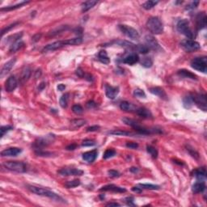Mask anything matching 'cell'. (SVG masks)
I'll return each instance as SVG.
<instances>
[{"mask_svg":"<svg viewBox=\"0 0 207 207\" xmlns=\"http://www.w3.org/2000/svg\"><path fill=\"white\" fill-rule=\"evenodd\" d=\"M126 146L128 148H130V149H136L138 147V144L136 143H126Z\"/></svg>","mask_w":207,"mask_h":207,"instance_id":"cell-51","label":"cell"},{"mask_svg":"<svg viewBox=\"0 0 207 207\" xmlns=\"http://www.w3.org/2000/svg\"><path fill=\"white\" fill-rule=\"evenodd\" d=\"M206 15L205 12L198 13L196 17V25L198 29H202L206 26Z\"/></svg>","mask_w":207,"mask_h":207,"instance_id":"cell-14","label":"cell"},{"mask_svg":"<svg viewBox=\"0 0 207 207\" xmlns=\"http://www.w3.org/2000/svg\"><path fill=\"white\" fill-rule=\"evenodd\" d=\"M199 4V2L198 1H195V2H192V3L189 4L188 6L186 7V10H193L196 8L198 5Z\"/></svg>","mask_w":207,"mask_h":207,"instance_id":"cell-50","label":"cell"},{"mask_svg":"<svg viewBox=\"0 0 207 207\" xmlns=\"http://www.w3.org/2000/svg\"><path fill=\"white\" fill-rule=\"evenodd\" d=\"M122 122H124L125 124H126V125L131 126L132 128H134L135 130L138 131L141 134H151V133H160L161 132L160 130H156V129L151 130V129L145 128V127L142 126L138 122H135L134 120H132V119L123 118L122 119Z\"/></svg>","mask_w":207,"mask_h":207,"instance_id":"cell-2","label":"cell"},{"mask_svg":"<svg viewBox=\"0 0 207 207\" xmlns=\"http://www.w3.org/2000/svg\"><path fill=\"white\" fill-rule=\"evenodd\" d=\"M159 3V1H146L143 4V7L146 10H150L156 6Z\"/></svg>","mask_w":207,"mask_h":207,"instance_id":"cell-34","label":"cell"},{"mask_svg":"<svg viewBox=\"0 0 207 207\" xmlns=\"http://www.w3.org/2000/svg\"><path fill=\"white\" fill-rule=\"evenodd\" d=\"M24 45H25V43L20 40V41H16V42H14L13 44H12V46H11V47H10V49H9V51L11 52V53H15V52L18 51L20 49H21L22 47L24 46Z\"/></svg>","mask_w":207,"mask_h":207,"instance_id":"cell-30","label":"cell"},{"mask_svg":"<svg viewBox=\"0 0 207 207\" xmlns=\"http://www.w3.org/2000/svg\"><path fill=\"white\" fill-rule=\"evenodd\" d=\"M177 28L179 33L185 35L189 39L192 40L194 38V33L193 32L191 28L189 27V23L187 20H180V21L177 23Z\"/></svg>","mask_w":207,"mask_h":207,"instance_id":"cell-5","label":"cell"},{"mask_svg":"<svg viewBox=\"0 0 207 207\" xmlns=\"http://www.w3.org/2000/svg\"><path fill=\"white\" fill-rule=\"evenodd\" d=\"M149 50L150 49L144 45H137V47H136V51L140 53V54H143L148 53Z\"/></svg>","mask_w":207,"mask_h":207,"instance_id":"cell-43","label":"cell"},{"mask_svg":"<svg viewBox=\"0 0 207 207\" xmlns=\"http://www.w3.org/2000/svg\"><path fill=\"white\" fill-rule=\"evenodd\" d=\"M130 172H134V173H136V172H138V168H131L130 169Z\"/></svg>","mask_w":207,"mask_h":207,"instance_id":"cell-63","label":"cell"},{"mask_svg":"<svg viewBox=\"0 0 207 207\" xmlns=\"http://www.w3.org/2000/svg\"><path fill=\"white\" fill-rule=\"evenodd\" d=\"M97 154L98 152L96 150L88 151V152H85L83 155V159L88 163H93L96 160V157H97Z\"/></svg>","mask_w":207,"mask_h":207,"instance_id":"cell-18","label":"cell"},{"mask_svg":"<svg viewBox=\"0 0 207 207\" xmlns=\"http://www.w3.org/2000/svg\"><path fill=\"white\" fill-rule=\"evenodd\" d=\"M138 61H139V57L136 53H132L123 59V62L128 65H134L137 63Z\"/></svg>","mask_w":207,"mask_h":207,"instance_id":"cell-19","label":"cell"},{"mask_svg":"<svg viewBox=\"0 0 207 207\" xmlns=\"http://www.w3.org/2000/svg\"><path fill=\"white\" fill-rule=\"evenodd\" d=\"M120 108L123 111H131L133 109V105L127 101H123L120 104Z\"/></svg>","mask_w":207,"mask_h":207,"instance_id":"cell-39","label":"cell"},{"mask_svg":"<svg viewBox=\"0 0 207 207\" xmlns=\"http://www.w3.org/2000/svg\"><path fill=\"white\" fill-rule=\"evenodd\" d=\"M107 206H120V204L117 203V202H110L109 204L106 205Z\"/></svg>","mask_w":207,"mask_h":207,"instance_id":"cell-61","label":"cell"},{"mask_svg":"<svg viewBox=\"0 0 207 207\" xmlns=\"http://www.w3.org/2000/svg\"><path fill=\"white\" fill-rule=\"evenodd\" d=\"M205 189H206V185L204 181H199L193 185L192 190L194 193H199L203 192Z\"/></svg>","mask_w":207,"mask_h":207,"instance_id":"cell-25","label":"cell"},{"mask_svg":"<svg viewBox=\"0 0 207 207\" xmlns=\"http://www.w3.org/2000/svg\"><path fill=\"white\" fill-rule=\"evenodd\" d=\"M18 25V22H16V23H14V24H12V25H9V26H7V28H5L4 29H3L2 30V33H1V35H2V37H3L4 34L6 33H7V32H9L12 28H13L15 27V25Z\"/></svg>","mask_w":207,"mask_h":207,"instance_id":"cell-48","label":"cell"},{"mask_svg":"<svg viewBox=\"0 0 207 207\" xmlns=\"http://www.w3.org/2000/svg\"><path fill=\"white\" fill-rule=\"evenodd\" d=\"M146 151H147V152L149 153L150 155L152 156L153 158L156 159L158 157V151H157V149H156L155 147H154V146H147Z\"/></svg>","mask_w":207,"mask_h":207,"instance_id":"cell-38","label":"cell"},{"mask_svg":"<svg viewBox=\"0 0 207 207\" xmlns=\"http://www.w3.org/2000/svg\"><path fill=\"white\" fill-rule=\"evenodd\" d=\"M28 190H30L31 192L35 194L40 195V196H45V197H48L52 199H55V200H62L61 197H59L58 194H56L55 193L52 192L49 189H44V188H41V187H37V186L34 185H28Z\"/></svg>","mask_w":207,"mask_h":207,"instance_id":"cell-4","label":"cell"},{"mask_svg":"<svg viewBox=\"0 0 207 207\" xmlns=\"http://www.w3.org/2000/svg\"><path fill=\"white\" fill-rule=\"evenodd\" d=\"M187 151H189V154L192 155L193 158H195V159L199 158V155H198V153L197 152V151H195L193 148H192L191 146H187Z\"/></svg>","mask_w":207,"mask_h":207,"instance_id":"cell-47","label":"cell"},{"mask_svg":"<svg viewBox=\"0 0 207 207\" xmlns=\"http://www.w3.org/2000/svg\"><path fill=\"white\" fill-rule=\"evenodd\" d=\"M17 79H15V76H10L7 80L6 81V83H5V90H6L7 92H12L17 87Z\"/></svg>","mask_w":207,"mask_h":207,"instance_id":"cell-13","label":"cell"},{"mask_svg":"<svg viewBox=\"0 0 207 207\" xmlns=\"http://www.w3.org/2000/svg\"><path fill=\"white\" fill-rule=\"evenodd\" d=\"M191 67L195 70L201 71L202 73H206L207 71V59L206 57L195 58L191 61Z\"/></svg>","mask_w":207,"mask_h":207,"instance_id":"cell-7","label":"cell"},{"mask_svg":"<svg viewBox=\"0 0 207 207\" xmlns=\"http://www.w3.org/2000/svg\"><path fill=\"white\" fill-rule=\"evenodd\" d=\"M31 74H32V71H31L30 68L28 67H26L25 68L23 71H22L21 75H20V83H25L29 79L31 76Z\"/></svg>","mask_w":207,"mask_h":207,"instance_id":"cell-23","label":"cell"},{"mask_svg":"<svg viewBox=\"0 0 207 207\" xmlns=\"http://www.w3.org/2000/svg\"><path fill=\"white\" fill-rule=\"evenodd\" d=\"M100 191H112V192L114 193H125L126 192V189L114 185H108L102 187L100 189Z\"/></svg>","mask_w":207,"mask_h":207,"instance_id":"cell-20","label":"cell"},{"mask_svg":"<svg viewBox=\"0 0 207 207\" xmlns=\"http://www.w3.org/2000/svg\"><path fill=\"white\" fill-rule=\"evenodd\" d=\"M105 93H106V96L109 99L113 100L118 95L119 88L118 87H112V86L109 85H105Z\"/></svg>","mask_w":207,"mask_h":207,"instance_id":"cell-15","label":"cell"},{"mask_svg":"<svg viewBox=\"0 0 207 207\" xmlns=\"http://www.w3.org/2000/svg\"><path fill=\"white\" fill-rule=\"evenodd\" d=\"M109 174L111 177H118L120 176V173H119L117 171L115 170H109Z\"/></svg>","mask_w":207,"mask_h":207,"instance_id":"cell-52","label":"cell"},{"mask_svg":"<svg viewBox=\"0 0 207 207\" xmlns=\"http://www.w3.org/2000/svg\"><path fill=\"white\" fill-rule=\"evenodd\" d=\"M87 106L88 108H93V107L96 106V104L93 102V101H89L88 103L87 104Z\"/></svg>","mask_w":207,"mask_h":207,"instance_id":"cell-59","label":"cell"},{"mask_svg":"<svg viewBox=\"0 0 207 207\" xmlns=\"http://www.w3.org/2000/svg\"><path fill=\"white\" fill-rule=\"evenodd\" d=\"M76 75L79 77H83V75H84V72L83 71L81 68H78V69L76 70Z\"/></svg>","mask_w":207,"mask_h":207,"instance_id":"cell-54","label":"cell"},{"mask_svg":"<svg viewBox=\"0 0 207 207\" xmlns=\"http://www.w3.org/2000/svg\"><path fill=\"white\" fill-rule=\"evenodd\" d=\"M116 155V151L113 149H108L105 151V152L104 154L103 158L104 159H108L112 158L114 155Z\"/></svg>","mask_w":207,"mask_h":207,"instance_id":"cell-41","label":"cell"},{"mask_svg":"<svg viewBox=\"0 0 207 207\" xmlns=\"http://www.w3.org/2000/svg\"><path fill=\"white\" fill-rule=\"evenodd\" d=\"M97 1L96 0H89V1H86L82 4V12H86L88 10L92 8L93 7L97 4Z\"/></svg>","mask_w":207,"mask_h":207,"instance_id":"cell-26","label":"cell"},{"mask_svg":"<svg viewBox=\"0 0 207 207\" xmlns=\"http://www.w3.org/2000/svg\"><path fill=\"white\" fill-rule=\"evenodd\" d=\"M86 123H87V122H86L84 119L78 118V119H74V120H72V121L70 122V125H71V126H72V128L78 129V128H80V127H82V126H83V125H85Z\"/></svg>","mask_w":207,"mask_h":207,"instance_id":"cell-27","label":"cell"},{"mask_svg":"<svg viewBox=\"0 0 207 207\" xmlns=\"http://www.w3.org/2000/svg\"><path fill=\"white\" fill-rule=\"evenodd\" d=\"M58 173L62 176H81L83 172L75 168H62L58 171Z\"/></svg>","mask_w":207,"mask_h":207,"instance_id":"cell-12","label":"cell"},{"mask_svg":"<svg viewBox=\"0 0 207 207\" xmlns=\"http://www.w3.org/2000/svg\"><path fill=\"white\" fill-rule=\"evenodd\" d=\"M180 46L183 48V49L185 50L186 52L196 51L201 48V46L199 43L190 39L184 40L182 42L180 43Z\"/></svg>","mask_w":207,"mask_h":207,"instance_id":"cell-10","label":"cell"},{"mask_svg":"<svg viewBox=\"0 0 207 207\" xmlns=\"http://www.w3.org/2000/svg\"><path fill=\"white\" fill-rule=\"evenodd\" d=\"M132 191L134 193H142V189L138 188V187H133L132 188Z\"/></svg>","mask_w":207,"mask_h":207,"instance_id":"cell-56","label":"cell"},{"mask_svg":"<svg viewBox=\"0 0 207 207\" xmlns=\"http://www.w3.org/2000/svg\"><path fill=\"white\" fill-rule=\"evenodd\" d=\"M192 98L193 102L197 106L201 109L203 111H206L207 109V102H206V96L205 94H200V93H194L190 96Z\"/></svg>","mask_w":207,"mask_h":207,"instance_id":"cell-8","label":"cell"},{"mask_svg":"<svg viewBox=\"0 0 207 207\" xmlns=\"http://www.w3.org/2000/svg\"><path fill=\"white\" fill-rule=\"evenodd\" d=\"M76 144H70V145H69V146L67 147V150H68V151H73V150H75V148H76Z\"/></svg>","mask_w":207,"mask_h":207,"instance_id":"cell-57","label":"cell"},{"mask_svg":"<svg viewBox=\"0 0 207 207\" xmlns=\"http://www.w3.org/2000/svg\"><path fill=\"white\" fill-rule=\"evenodd\" d=\"M66 89V86L64 84H58V91H64Z\"/></svg>","mask_w":207,"mask_h":207,"instance_id":"cell-60","label":"cell"},{"mask_svg":"<svg viewBox=\"0 0 207 207\" xmlns=\"http://www.w3.org/2000/svg\"><path fill=\"white\" fill-rule=\"evenodd\" d=\"M15 62H16V59H15V58H13V59H12V60H10L9 62H7V63H5L4 66L3 67V68H2V70H1L0 76L3 78V76H5V75H6L7 74L9 73L10 70H12V67H14Z\"/></svg>","mask_w":207,"mask_h":207,"instance_id":"cell-17","label":"cell"},{"mask_svg":"<svg viewBox=\"0 0 207 207\" xmlns=\"http://www.w3.org/2000/svg\"><path fill=\"white\" fill-rule=\"evenodd\" d=\"M193 175L199 181H203L206 178V171L205 168H200L193 171Z\"/></svg>","mask_w":207,"mask_h":207,"instance_id":"cell-22","label":"cell"},{"mask_svg":"<svg viewBox=\"0 0 207 207\" xmlns=\"http://www.w3.org/2000/svg\"><path fill=\"white\" fill-rule=\"evenodd\" d=\"M134 96H136V97H138V98H145L146 97V94H145L144 91H143V90H142V89H139V88H137V89H135V90H134Z\"/></svg>","mask_w":207,"mask_h":207,"instance_id":"cell-44","label":"cell"},{"mask_svg":"<svg viewBox=\"0 0 207 207\" xmlns=\"http://www.w3.org/2000/svg\"><path fill=\"white\" fill-rule=\"evenodd\" d=\"M72 111H73L74 113H75V114L79 115V114L83 113V107L81 106V105H79V104H75V105H74V106L72 107Z\"/></svg>","mask_w":207,"mask_h":207,"instance_id":"cell-45","label":"cell"},{"mask_svg":"<svg viewBox=\"0 0 207 207\" xmlns=\"http://www.w3.org/2000/svg\"><path fill=\"white\" fill-rule=\"evenodd\" d=\"M100 129L99 125H93V126H90L88 128H87V131L88 132H93V131H97Z\"/></svg>","mask_w":207,"mask_h":207,"instance_id":"cell-53","label":"cell"},{"mask_svg":"<svg viewBox=\"0 0 207 207\" xmlns=\"http://www.w3.org/2000/svg\"><path fill=\"white\" fill-rule=\"evenodd\" d=\"M22 36H23V33H20L14 34V35H12V36H11V37H8L7 40V42H12L13 44L14 42H16V41H20V39L21 38Z\"/></svg>","mask_w":207,"mask_h":207,"instance_id":"cell-37","label":"cell"},{"mask_svg":"<svg viewBox=\"0 0 207 207\" xmlns=\"http://www.w3.org/2000/svg\"><path fill=\"white\" fill-rule=\"evenodd\" d=\"M29 2H22V3H19V4H16V5H14V6H9L6 7H3L1 8V12H8V11H12V10L17 9V8H20L22 6H24L25 4H27Z\"/></svg>","mask_w":207,"mask_h":207,"instance_id":"cell-32","label":"cell"},{"mask_svg":"<svg viewBox=\"0 0 207 207\" xmlns=\"http://www.w3.org/2000/svg\"><path fill=\"white\" fill-rule=\"evenodd\" d=\"M152 59L151 58H149V57H144V58H143V59H142V61H141V65H142L143 67H146V68H149V67H151L152 66Z\"/></svg>","mask_w":207,"mask_h":207,"instance_id":"cell-33","label":"cell"},{"mask_svg":"<svg viewBox=\"0 0 207 207\" xmlns=\"http://www.w3.org/2000/svg\"><path fill=\"white\" fill-rule=\"evenodd\" d=\"M150 91H151V93L161 98V99H164V100L167 99V94H166L164 90L161 88H158V87L151 88H150Z\"/></svg>","mask_w":207,"mask_h":207,"instance_id":"cell-21","label":"cell"},{"mask_svg":"<svg viewBox=\"0 0 207 207\" xmlns=\"http://www.w3.org/2000/svg\"><path fill=\"white\" fill-rule=\"evenodd\" d=\"M136 113L138 116L142 117L143 118H151L152 114L150 112L149 110L146 109L145 108H139L136 110Z\"/></svg>","mask_w":207,"mask_h":207,"instance_id":"cell-24","label":"cell"},{"mask_svg":"<svg viewBox=\"0 0 207 207\" xmlns=\"http://www.w3.org/2000/svg\"><path fill=\"white\" fill-rule=\"evenodd\" d=\"M68 100H69V94L68 93H66L62 96L60 101H59L62 108H63V109L67 108V104H68Z\"/></svg>","mask_w":207,"mask_h":207,"instance_id":"cell-35","label":"cell"},{"mask_svg":"<svg viewBox=\"0 0 207 207\" xmlns=\"http://www.w3.org/2000/svg\"><path fill=\"white\" fill-rule=\"evenodd\" d=\"M139 187H141V189H150V190H157L159 189V186L155 185H151V184H139L138 185Z\"/></svg>","mask_w":207,"mask_h":207,"instance_id":"cell-36","label":"cell"},{"mask_svg":"<svg viewBox=\"0 0 207 207\" xmlns=\"http://www.w3.org/2000/svg\"><path fill=\"white\" fill-rule=\"evenodd\" d=\"M80 185V180H70V181H67L66 184H65V186L67 187V189H70V188H75V187H77Z\"/></svg>","mask_w":207,"mask_h":207,"instance_id":"cell-40","label":"cell"},{"mask_svg":"<svg viewBox=\"0 0 207 207\" xmlns=\"http://www.w3.org/2000/svg\"><path fill=\"white\" fill-rule=\"evenodd\" d=\"M13 129V127L12 126V125H5V126H2L1 127V137H3L4 136V134H6L7 132H8V131L12 130Z\"/></svg>","mask_w":207,"mask_h":207,"instance_id":"cell-46","label":"cell"},{"mask_svg":"<svg viewBox=\"0 0 207 207\" xmlns=\"http://www.w3.org/2000/svg\"><path fill=\"white\" fill-rule=\"evenodd\" d=\"M178 75L183 77V78H188V79H197V76L195 75L194 74L192 73L191 71L187 70H180L178 71Z\"/></svg>","mask_w":207,"mask_h":207,"instance_id":"cell-29","label":"cell"},{"mask_svg":"<svg viewBox=\"0 0 207 207\" xmlns=\"http://www.w3.org/2000/svg\"><path fill=\"white\" fill-rule=\"evenodd\" d=\"M22 150L18 147H11L4 150L1 152V155L3 157H12V156H16L19 154H20Z\"/></svg>","mask_w":207,"mask_h":207,"instance_id":"cell-16","label":"cell"},{"mask_svg":"<svg viewBox=\"0 0 207 207\" xmlns=\"http://www.w3.org/2000/svg\"><path fill=\"white\" fill-rule=\"evenodd\" d=\"M109 134H113V135H120V136H133L134 135V134H132L130 132L128 131H123L121 130H113L109 132Z\"/></svg>","mask_w":207,"mask_h":207,"instance_id":"cell-31","label":"cell"},{"mask_svg":"<svg viewBox=\"0 0 207 207\" xmlns=\"http://www.w3.org/2000/svg\"><path fill=\"white\" fill-rule=\"evenodd\" d=\"M119 29L121 30L122 33L125 35L126 37L133 40H138L139 38V33L136 29H134V28L130 27L128 25H120L118 26Z\"/></svg>","mask_w":207,"mask_h":207,"instance_id":"cell-9","label":"cell"},{"mask_svg":"<svg viewBox=\"0 0 207 207\" xmlns=\"http://www.w3.org/2000/svg\"><path fill=\"white\" fill-rule=\"evenodd\" d=\"M98 58L99 60L104 63V64H109L110 62V58L108 56V54L105 50H101L98 54Z\"/></svg>","mask_w":207,"mask_h":207,"instance_id":"cell-28","label":"cell"},{"mask_svg":"<svg viewBox=\"0 0 207 207\" xmlns=\"http://www.w3.org/2000/svg\"><path fill=\"white\" fill-rule=\"evenodd\" d=\"M183 102H184V106L185 107L186 109H189L193 106V100L191 96H186L185 98H184L183 100Z\"/></svg>","mask_w":207,"mask_h":207,"instance_id":"cell-42","label":"cell"},{"mask_svg":"<svg viewBox=\"0 0 207 207\" xmlns=\"http://www.w3.org/2000/svg\"><path fill=\"white\" fill-rule=\"evenodd\" d=\"M46 87V83H41V84L39 85V88H38V90L39 91H41V90H43L44 89V88Z\"/></svg>","mask_w":207,"mask_h":207,"instance_id":"cell-62","label":"cell"},{"mask_svg":"<svg viewBox=\"0 0 207 207\" xmlns=\"http://www.w3.org/2000/svg\"><path fill=\"white\" fill-rule=\"evenodd\" d=\"M126 202H127V205H129V206H134V199L132 198H126Z\"/></svg>","mask_w":207,"mask_h":207,"instance_id":"cell-55","label":"cell"},{"mask_svg":"<svg viewBox=\"0 0 207 207\" xmlns=\"http://www.w3.org/2000/svg\"><path fill=\"white\" fill-rule=\"evenodd\" d=\"M5 168L15 172H25L27 171V167L23 162L18 161H7L3 163Z\"/></svg>","mask_w":207,"mask_h":207,"instance_id":"cell-6","label":"cell"},{"mask_svg":"<svg viewBox=\"0 0 207 207\" xmlns=\"http://www.w3.org/2000/svg\"><path fill=\"white\" fill-rule=\"evenodd\" d=\"M41 33L36 34V35H35V36L33 37V41H39L40 38H41Z\"/></svg>","mask_w":207,"mask_h":207,"instance_id":"cell-58","label":"cell"},{"mask_svg":"<svg viewBox=\"0 0 207 207\" xmlns=\"http://www.w3.org/2000/svg\"><path fill=\"white\" fill-rule=\"evenodd\" d=\"M146 26L149 31L153 34L158 35L164 32V25L158 17H151L148 20Z\"/></svg>","mask_w":207,"mask_h":207,"instance_id":"cell-3","label":"cell"},{"mask_svg":"<svg viewBox=\"0 0 207 207\" xmlns=\"http://www.w3.org/2000/svg\"><path fill=\"white\" fill-rule=\"evenodd\" d=\"M96 143L93 140H90V139H86L83 142L82 145L83 146H94Z\"/></svg>","mask_w":207,"mask_h":207,"instance_id":"cell-49","label":"cell"},{"mask_svg":"<svg viewBox=\"0 0 207 207\" xmlns=\"http://www.w3.org/2000/svg\"><path fill=\"white\" fill-rule=\"evenodd\" d=\"M145 42H146V46L149 49H152V50L156 51V50H159L160 49V46L159 45L158 41L152 36H146L145 37Z\"/></svg>","mask_w":207,"mask_h":207,"instance_id":"cell-11","label":"cell"},{"mask_svg":"<svg viewBox=\"0 0 207 207\" xmlns=\"http://www.w3.org/2000/svg\"><path fill=\"white\" fill-rule=\"evenodd\" d=\"M83 42V39L81 37H75V38H72V39H68L66 41H55V42L49 44L48 46H46L44 49H43V53H46L48 51H54L56 49H58L66 46H76V45H79Z\"/></svg>","mask_w":207,"mask_h":207,"instance_id":"cell-1","label":"cell"}]
</instances>
